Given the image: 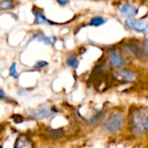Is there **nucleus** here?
<instances>
[{
    "label": "nucleus",
    "instance_id": "nucleus-20",
    "mask_svg": "<svg viewBox=\"0 0 148 148\" xmlns=\"http://www.w3.org/2000/svg\"><path fill=\"white\" fill-rule=\"evenodd\" d=\"M57 3H58L60 5H62V6L66 5V4H68V3H69V2H68V1H57Z\"/></svg>",
    "mask_w": 148,
    "mask_h": 148
},
{
    "label": "nucleus",
    "instance_id": "nucleus-7",
    "mask_svg": "<svg viewBox=\"0 0 148 148\" xmlns=\"http://www.w3.org/2000/svg\"><path fill=\"white\" fill-rule=\"evenodd\" d=\"M15 148H33V146L28 137L21 135L17 138L15 143Z\"/></svg>",
    "mask_w": 148,
    "mask_h": 148
},
{
    "label": "nucleus",
    "instance_id": "nucleus-17",
    "mask_svg": "<svg viewBox=\"0 0 148 148\" xmlns=\"http://www.w3.org/2000/svg\"><path fill=\"white\" fill-rule=\"evenodd\" d=\"M12 119H13V121H14L16 123H17V124L23 121V117L21 116V115H19V114H15V115H13V116H12Z\"/></svg>",
    "mask_w": 148,
    "mask_h": 148
},
{
    "label": "nucleus",
    "instance_id": "nucleus-8",
    "mask_svg": "<svg viewBox=\"0 0 148 148\" xmlns=\"http://www.w3.org/2000/svg\"><path fill=\"white\" fill-rule=\"evenodd\" d=\"M54 111L49 110V109H42L38 111H29V114L31 115L32 117L37 118V119H44L47 118L50 115H52Z\"/></svg>",
    "mask_w": 148,
    "mask_h": 148
},
{
    "label": "nucleus",
    "instance_id": "nucleus-18",
    "mask_svg": "<svg viewBox=\"0 0 148 148\" xmlns=\"http://www.w3.org/2000/svg\"><path fill=\"white\" fill-rule=\"evenodd\" d=\"M47 65H48V62H45V61H40V62H36V64L34 66V68H36V69H41V68H43V67H45Z\"/></svg>",
    "mask_w": 148,
    "mask_h": 148
},
{
    "label": "nucleus",
    "instance_id": "nucleus-5",
    "mask_svg": "<svg viewBox=\"0 0 148 148\" xmlns=\"http://www.w3.org/2000/svg\"><path fill=\"white\" fill-rule=\"evenodd\" d=\"M110 63L115 68H122L125 66L126 62L119 52L114 51L110 56Z\"/></svg>",
    "mask_w": 148,
    "mask_h": 148
},
{
    "label": "nucleus",
    "instance_id": "nucleus-10",
    "mask_svg": "<svg viewBox=\"0 0 148 148\" xmlns=\"http://www.w3.org/2000/svg\"><path fill=\"white\" fill-rule=\"evenodd\" d=\"M33 40H39V41H42V42H43L46 45H50V44L53 43V41H52L51 37L46 36H44L43 34H36V35L29 40V42H32Z\"/></svg>",
    "mask_w": 148,
    "mask_h": 148
},
{
    "label": "nucleus",
    "instance_id": "nucleus-13",
    "mask_svg": "<svg viewBox=\"0 0 148 148\" xmlns=\"http://www.w3.org/2000/svg\"><path fill=\"white\" fill-rule=\"evenodd\" d=\"M67 63H68V65L69 67H72L74 69H77L78 66H79V61H78V59L75 56H70V57H69V59L67 61Z\"/></svg>",
    "mask_w": 148,
    "mask_h": 148
},
{
    "label": "nucleus",
    "instance_id": "nucleus-15",
    "mask_svg": "<svg viewBox=\"0 0 148 148\" xmlns=\"http://www.w3.org/2000/svg\"><path fill=\"white\" fill-rule=\"evenodd\" d=\"M16 62H13L10 68V75L15 79H18V74L16 72Z\"/></svg>",
    "mask_w": 148,
    "mask_h": 148
},
{
    "label": "nucleus",
    "instance_id": "nucleus-11",
    "mask_svg": "<svg viewBox=\"0 0 148 148\" xmlns=\"http://www.w3.org/2000/svg\"><path fill=\"white\" fill-rule=\"evenodd\" d=\"M48 134L53 139H61L64 136V132L62 129H49Z\"/></svg>",
    "mask_w": 148,
    "mask_h": 148
},
{
    "label": "nucleus",
    "instance_id": "nucleus-4",
    "mask_svg": "<svg viewBox=\"0 0 148 148\" xmlns=\"http://www.w3.org/2000/svg\"><path fill=\"white\" fill-rule=\"evenodd\" d=\"M119 9H120L121 13L123 16H125L127 17H129V18L134 17L137 15V13H138V9L135 6L130 4V3L122 4L121 6H120Z\"/></svg>",
    "mask_w": 148,
    "mask_h": 148
},
{
    "label": "nucleus",
    "instance_id": "nucleus-9",
    "mask_svg": "<svg viewBox=\"0 0 148 148\" xmlns=\"http://www.w3.org/2000/svg\"><path fill=\"white\" fill-rule=\"evenodd\" d=\"M34 16H35V23L37 24H46L49 23V20H48L43 13L38 10H34Z\"/></svg>",
    "mask_w": 148,
    "mask_h": 148
},
{
    "label": "nucleus",
    "instance_id": "nucleus-12",
    "mask_svg": "<svg viewBox=\"0 0 148 148\" xmlns=\"http://www.w3.org/2000/svg\"><path fill=\"white\" fill-rule=\"evenodd\" d=\"M105 23H106V20H105L103 17H101V16H95V17H93V18L90 20L89 24H90L91 26L98 27V26L102 25V24Z\"/></svg>",
    "mask_w": 148,
    "mask_h": 148
},
{
    "label": "nucleus",
    "instance_id": "nucleus-21",
    "mask_svg": "<svg viewBox=\"0 0 148 148\" xmlns=\"http://www.w3.org/2000/svg\"><path fill=\"white\" fill-rule=\"evenodd\" d=\"M0 94H1V96H0L1 99H3V98H4V93H3V89L0 90Z\"/></svg>",
    "mask_w": 148,
    "mask_h": 148
},
{
    "label": "nucleus",
    "instance_id": "nucleus-6",
    "mask_svg": "<svg viewBox=\"0 0 148 148\" xmlns=\"http://www.w3.org/2000/svg\"><path fill=\"white\" fill-rule=\"evenodd\" d=\"M137 78L136 74L132 70L123 69L120 71L117 75V79L125 82H134Z\"/></svg>",
    "mask_w": 148,
    "mask_h": 148
},
{
    "label": "nucleus",
    "instance_id": "nucleus-14",
    "mask_svg": "<svg viewBox=\"0 0 148 148\" xmlns=\"http://www.w3.org/2000/svg\"><path fill=\"white\" fill-rule=\"evenodd\" d=\"M13 2L11 1H1L0 2V9L1 10H9V9H11L13 8Z\"/></svg>",
    "mask_w": 148,
    "mask_h": 148
},
{
    "label": "nucleus",
    "instance_id": "nucleus-16",
    "mask_svg": "<svg viewBox=\"0 0 148 148\" xmlns=\"http://www.w3.org/2000/svg\"><path fill=\"white\" fill-rule=\"evenodd\" d=\"M102 115H103V114H102V113H99V114H97L94 115V116L91 118V120H90V121H89V122H90L91 124H95V123H97V122L101 119Z\"/></svg>",
    "mask_w": 148,
    "mask_h": 148
},
{
    "label": "nucleus",
    "instance_id": "nucleus-1",
    "mask_svg": "<svg viewBox=\"0 0 148 148\" xmlns=\"http://www.w3.org/2000/svg\"><path fill=\"white\" fill-rule=\"evenodd\" d=\"M131 132L135 135H141L148 131V109L139 108L134 110L130 118Z\"/></svg>",
    "mask_w": 148,
    "mask_h": 148
},
{
    "label": "nucleus",
    "instance_id": "nucleus-2",
    "mask_svg": "<svg viewBox=\"0 0 148 148\" xmlns=\"http://www.w3.org/2000/svg\"><path fill=\"white\" fill-rule=\"evenodd\" d=\"M124 122H125V120L122 114H114L106 121V122L102 126V128L107 133L114 134V133L120 131L123 127Z\"/></svg>",
    "mask_w": 148,
    "mask_h": 148
},
{
    "label": "nucleus",
    "instance_id": "nucleus-3",
    "mask_svg": "<svg viewBox=\"0 0 148 148\" xmlns=\"http://www.w3.org/2000/svg\"><path fill=\"white\" fill-rule=\"evenodd\" d=\"M125 25L133 30H135L140 33H143L145 35H148V23L141 20H127L125 22Z\"/></svg>",
    "mask_w": 148,
    "mask_h": 148
},
{
    "label": "nucleus",
    "instance_id": "nucleus-19",
    "mask_svg": "<svg viewBox=\"0 0 148 148\" xmlns=\"http://www.w3.org/2000/svg\"><path fill=\"white\" fill-rule=\"evenodd\" d=\"M143 50L147 55H148V39L145 40V42L143 43Z\"/></svg>",
    "mask_w": 148,
    "mask_h": 148
}]
</instances>
